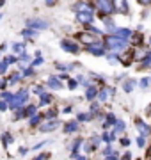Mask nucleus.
I'll use <instances>...</instances> for the list:
<instances>
[{
  "instance_id": "79ce46f5",
  "label": "nucleus",
  "mask_w": 151,
  "mask_h": 160,
  "mask_svg": "<svg viewBox=\"0 0 151 160\" xmlns=\"http://www.w3.org/2000/svg\"><path fill=\"white\" fill-rule=\"evenodd\" d=\"M107 160H119V158H117V153H110Z\"/></svg>"
},
{
  "instance_id": "f03ea898",
  "label": "nucleus",
  "mask_w": 151,
  "mask_h": 160,
  "mask_svg": "<svg viewBox=\"0 0 151 160\" xmlns=\"http://www.w3.org/2000/svg\"><path fill=\"white\" fill-rule=\"evenodd\" d=\"M107 46L112 48V50H123V48H126V39H121V38H117V36H109L107 38Z\"/></svg>"
},
{
  "instance_id": "72a5a7b5",
  "label": "nucleus",
  "mask_w": 151,
  "mask_h": 160,
  "mask_svg": "<svg viewBox=\"0 0 151 160\" xmlns=\"http://www.w3.org/2000/svg\"><path fill=\"white\" fill-rule=\"evenodd\" d=\"M34 92H36V94H39V96H41V94L45 92V87H43V86H37V87H34Z\"/></svg>"
},
{
  "instance_id": "de8ad7c7",
  "label": "nucleus",
  "mask_w": 151,
  "mask_h": 160,
  "mask_svg": "<svg viewBox=\"0 0 151 160\" xmlns=\"http://www.w3.org/2000/svg\"><path fill=\"white\" fill-rule=\"evenodd\" d=\"M123 160H132V155H130V153H126V155H124V158H123Z\"/></svg>"
},
{
  "instance_id": "9d476101",
  "label": "nucleus",
  "mask_w": 151,
  "mask_h": 160,
  "mask_svg": "<svg viewBox=\"0 0 151 160\" xmlns=\"http://www.w3.org/2000/svg\"><path fill=\"white\" fill-rule=\"evenodd\" d=\"M73 9H75L76 12H93V9H91L85 2H78V4H75Z\"/></svg>"
},
{
  "instance_id": "c756f323",
  "label": "nucleus",
  "mask_w": 151,
  "mask_h": 160,
  "mask_svg": "<svg viewBox=\"0 0 151 160\" xmlns=\"http://www.w3.org/2000/svg\"><path fill=\"white\" fill-rule=\"evenodd\" d=\"M85 29H87L89 32H91V34H101V30H98V29H96V27H93V25H87Z\"/></svg>"
},
{
  "instance_id": "2eb2a0df",
  "label": "nucleus",
  "mask_w": 151,
  "mask_h": 160,
  "mask_svg": "<svg viewBox=\"0 0 151 160\" xmlns=\"http://www.w3.org/2000/svg\"><path fill=\"white\" fill-rule=\"evenodd\" d=\"M52 94H48V92H43L41 94V100H39V105H48V103H52Z\"/></svg>"
},
{
  "instance_id": "a19ab883",
  "label": "nucleus",
  "mask_w": 151,
  "mask_h": 160,
  "mask_svg": "<svg viewBox=\"0 0 151 160\" xmlns=\"http://www.w3.org/2000/svg\"><path fill=\"white\" fill-rule=\"evenodd\" d=\"M0 110H7V102L0 100Z\"/></svg>"
},
{
  "instance_id": "603ef678",
  "label": "nucleus",
  "mask_w": 151,
  "mask_h": 160,
  "mask_svg": "<svg viewBox=\"0 0 151 160\" xmlns=\"http://www.w3.org/2000/svg\"><path fill=\"white\" fill-rule=\"evenodd\" d=\"M0 20H2V14H0Z\"/></svg>"
},
{
  "instance_id": "37998d69",
  "label": "nucleus",
  "mask_w": 151,
  "mask_h": 160,
  "mask_svg": "<svg viewBox=\"0 0 151 160\" xmlns=\"http://www.w3.org/2000/svg\"><path fill=\"white\" fill-rule=\"evenodd\" d=\"M121 144H123V146H128V144H130V141H128V139H121Z\"/></svg>"
},
{
  "instance_id": "3c124183",
  "label": "nucleus",
  "mask_w": 151,
  "mask_h": 160,
  "mask_svg": "<svg viewBox=\"0 0 151 160\" xmlns=\"http://www.w3.org/2000/svg\"><path fill=\"white\" fill-rule=\"evenodd\" d=\"M4 4H6V0H0V7L4 6Z\"/></svg>"
},
{
  "instance_id": "f257e3e1",
  "label": "nucleus",
  "mask_w": 151,
  "mask_h": 160,
  "mask_svg": "<svg viewBox=\"0 0 151 160\" xmlns=\"http://www.w3.org/2000/svg\"><path fill=\"white\" fill-rule=\"evenodd\" d=\"M29 100V91L27 89H22V91H18L14 96H12V102L7 105L9 109H20V107H23L25 103Z\"/></svg>"
},
{
  "instance_id": "9b49d317",
  "label": "nucleus",
  "mask_w": 151,
  "mask_h": 160,
  "mask_svg": "<svg viewBox=\"0 0 151 160\" xmlns=\"http://www.w3.org/2000/svg\"><path fill=\"white\" fill-rule=\"evenodd\" d=\"M114 36L121 38V39H128V38L132 36V30L130 29H116L114 30Z\"/></svg>"
},
{
  "instance_id": "0eeeda50",
  "label": "nucleus",
  "mask_w": 151,
  "mask_h": 160,
  "mask_svg": "<svg viewBox=\"0 0 151 160\" xmlns=\"http://www.w3.org/2000/svg\"><path fill=\"white\" fill-rule=\"evenodd\" d=\"M57 126H59V121L57 119H52V121H48V123H43V125L39 126V130L41 132H53Z\"/></svg>"
},
{
  "instance_id": "6e6552de",
  "label": "nucleus",
  "mask_w": 151,
  "mask_h": 160,
  "mask_svg": "<svg viewBox=\"0 0 151 160\" xmlns=\"http://www.w3.org/2000/svg\"><path fill=\"white\" fill-rule=\"evenodd\" d=\"M76 20L82 22L84 25H89L93 22V12H76Z\"/></svg>"
},
{
  "instance_id": "aec40b11",
  "label": "nucleus",
  "mask_w": 151,
  "mask_h": 160,
  "mask_svg": "<svg viewBox=\"0 0 151 160\" xmlns=\"http://www.w3.org/2000/svg\"><path fill=\"white\" fill-rule=\"evenodd\" d=\"M117 7H119V11H121L123 14H126V12H128V6H126V2H124V0H117Z\"/></svg>"
},
{
  "instance_id": "4be33fe9",
  "label": "nucleus",
  "mask_w": 151,
  "mask_h": 160,
  "mask_svg": "<svg viewBox=\"0 0 151 160\" xmlns=\"http://www.w3.org/2000/svg\"><path fill=\"white\" fill-rule=\"evenodd\" d=\"M20 78H22V73H12V75H11V78L7 80V84H11V86H12V84H16Z\"/></svg>"
},
{
  "instance_id": "393cba45",
  "label": "nucleus",
  "mask_w": 151,
  "mask_h": 160,
  "mask_svg": "<svg viewBox=\"0 0 151 160\" xmlns=\"http://www.w3.org/2000/svg\"><path fill=\"white\" fill-rule=\"evenodd\" d=\"M12 96H14V94H12V92H2V100H4V102H7V105H9V103L12 102Z\"/></svg>"
},
{
  "instance_id": "dca6fc26",
  "label": "nucleus",
  "mask_w": 151,
  "mask_h": 160,
  "mask_svg": "<svg viewBox=\"0 0 151 160\" xmlns=\"http://www.w3.org/2000/svg\"><path fill=\"white\" fill-rule=\"evenodd\" d=\"M12 50L16 52V53H22V52H25V46H27V43H12Z\"/></svg>"
},
{
  "instance_id": "f704fd0d",
  "label": "nucleus",
  "mask_w": 151,
  "mask_h": 160,
  "mask_svg": "<svg viewBox=\"0 0 151 160\" xmlns=\"http://www.w3.org/2000/svg\"><path fill=\"white\" fill-rule=\"evenodd\" d=\"M39 64H43V57H41V55H39V57H36L34 61H32V66H39Z\"/></svg>"
},
{
  "instance_id": "4c0bfd02",
  "label": "nucleus",
  "mask_w": 151,
  "mask_h": 160,
  "mask_svg": "<svg viewBox=\"0 0 151 160\" xmlns=\"http://www.w3.org/2000/svg\"><path fill=\"white\" fill-rule=\"evenodd\" d=\"M76 86H78V82H76V80H70V82H68V87H70V89H75Z\"/></svg>"
},
{
  "instance_id": "5701e85b",
  "label": "nucleus",
  "mask_w": 151,
  "mask_h": 160,
  "mask_svg": "<svg viewBox=\"0 0 151 160\" xmlns=\"http://www.w3.org/2000/svg\"><path fill=\"white\" fill-rule=\"evenodd\" d=\"M18 62H30V55L29 53H25V52H22L20 57H18Z\"/></svg>"
},
{
  "instance_id": "8fccbe9b",
  "label": "nucleus",
  "mask_w": 151,
  "mask_h": 160,
  "mask_svg": "<svg viewBox=\"0 0 151 160\" xmlns=\"http://www.w3.org/2000/svg\"><path fill=\"white\" fill-rule=\"evenodd\" d=\"M139 2H140V4H149L151 0H139Z\"/></svg>"
},
{
  "instance_id": "e433bc0d",
  "label": "nucleus",
  "mask_w": 151,
  "mask_h": 160,
  "mask_svg": "<svg viewBox=\"0 0 151 160\" xmlns=\"http://www.w3.org/2000/svg\"><path fill=\"white\" fill-rule=\"evenodd\" d=\"M137 144H139V148H144V144H146V139L140 135L139 139H137Z\"/></svg>"
},
{
  "instance_id": "4468645a",
  "label": "nucleus",
  "mask_w": 151,
  "mask_h": 160,
  "mask_svg": "<svg viewBox=\"0 0 151 160\" xmlns=\"http://www.w3.org/2000/svg\"><path fill=\"white\" fill-rule=\"evenodd\" d=\"M36 109H37L36 105H27V107L23 109V118H30V116H34L36 114Z\"/></svg>"
},
{
  "instance_id": "cd10ccee",
  "label": "nucleus",
  "mask_w": 151,
  "mask_h": 160,
  "mask_svg": "<svg viewBox=\"0 0 151 160\" xmlns=\"http://www.w3.org/2000/svg\"><path fill=\"white\" fill-rule=\"evenodd\" d=\"M22 71H23V73H22V77H32V75L36 73V71H34V68H32V66H30V68H23V69H22Z\"/></svg>"
},
{
  "instance_id": "a18cd8bd",
  "label": "nucleus",
  "mask_w": 151,
  "mask_h": 160,
  "mask_svg": "<svg viewBox=\"0 0 151 160\" xmlns=\"http://www.w3.org/2000/svg\"><path fill=\"white\" fill-rule=\"evenodd\" d=\"M45 2H46V6H53L55 4V0H45Z\"/></svg>"
},
{
  "instance_id": "864d4df0",
  "label": "nucleus",
  "mask_w": 151,
  "mask_h": 160,
  "mask_svg": "<svg viewBox=\"0 0 151 160\" xmlns=\"http://www.w3.org/2000/svg\"><path fill=\"white\" fill-rule=\"evenodd\" d=\"M149 80H151V78H149Z\"/></svg>"
},
{
  "instance_id": "c85d7f7f",
  "label": "nucleus",
  "mask_w": 151,
  "mask_h": 160,
  "mask_svg": "<svg viewBox=\"0 0 151 160\" xmlns=\"http://www.w3.org/2000/svg\"><path fill=\"white\" fill-rule=\"evenodd\" d=\"M93 118V116L89 114V112H82V114H78V121H89Z\"/></svg>"
},
{
  "instance_id": "b1692460",
  "label": "nucleus",
  "mask_w": 151,
  "mask_h": 160,
  "mask_svg": "<svg viewBox=\"0 0 151 160\" xmlns=\"http://www.w3.org/2000/svg\"><path fill=\"white\" fill-rule=\"evenodd\" d=\"M134 84H135V82H134L132 78H130V80H126V82H124V86H123V89H124L126 92H130L132 89H134Z\"/></svg>"
},
{
  "instance_id": "ddd939ff",
  "label": "nucleus",
  "mask_w": 151,
  "mask_h": 160,
  "mask_svg": "<svg viewBox=\"0 0 151 160\" xmlns=\"http://www.w3.org/2000/svg\"><path fill=\"white\" fill-rule=\"evenodd\" d=\"M78 130V121H68L66 125H64V132L66 133H73V132Z\"/></svg>"
},
{
  "instance_id": "a878e982",
  "label": "nucleus",
  "mask_w": 151,
  "mask_h": 160,
  "mask_svg": "<svg viewBox=\"0 0 151 160\" xmlns=\"http://www.w3.org/2000/svg\"><path fill=\"white\" fill-rule=\"evenodd\" d=\"M4 62L6 64H14V62H18V57L16 55H6V57H4Z\"/></svg>"
},
{
  "instance_id": "f3484780",
  "label": "nucleus",
  "mask_w": 151,
  "mask_h": 160,
  "mask_svg": "<svg viewBox=\"0 0 151 160\" xmlns=\"http://www.w3.org/2000/svg\"><path fill=\"white\" fill-rule=\"evenodd\" d=\"M96 94H98V91H96V87L89 86V87H87V91H85V98H87V100H93V98L96 96Z\"/></svg>"
},
{
  "instance_id": "20e7f679",
  "label": "nucleus",
  "mask_w": 151,
  "mask_h": 160,
  "mask_svg": "<svg viewBox=\"0 0 151 160\" xmlns=\"http://www.w3.org/2000/svg\"><path fill=\"white\" fill-rule=\"evenodd\" d=\"M27 29L45 30V29H48V22L46 20H41V18H30V20H27Z\"/></svg>"
},
{
  "instance_id": "c03bdc74",
  "label": "nucleus",
  "mask_w": 151,
  "mask_h": 160,
  "mask_svg": "<svg viewBox=\"0 0 151 160\" xmlns=\"http://www.w3.org/2000/svg\"><path fill=\"white\" fill-rule=\"evenodd\" d=\"M110 153H112V149H110V148H105L103 155H110Z\"/></svg>"
},
{
  "instance_id": "ea45409f",
  "label": "nucleus",
  "mask_w": 151,
  "mask_h": 160,
  "mask_svg": "<svg viewBox=\"0 0 151 160\" xmlns=\"http://www.w3.org/2000/svg\"><path fill=\"white\" fill-rule=\"evenodd\" d=\"M48 157H50V155H48V153H41L39 157H37V158H34V160H46Z\"/></svg>"
},
{
  "instance_id": "49530a36",
  "label": "nucleus",
  "mask_w": 151,
  "mask_h": 160,
  "mask_svg": "<svg viewBox=\"0 0 151 160\" xmlns=\"http://www.w3.org/2000/svg\"><path fill=\"white\" fill-rule=\"evenodd\" d=\"M27 153V148H20V155H25Z\"/></svg>"
},
{
  "instance_id": "c9c22d12",
  "label": "nucleus",
  "mask_w": 151,
  "mask_h": 160,
  "mask_svg": "<svg viewBox=\"0 0 151 160\" xmlns=\"http://www.w3.org/2000/svg\"><path fill=\"white\" fill-rule=\"evenodd\" d=\"M45 118H46V119H55V112H53V110H48L46 114H45Z\"/></svg>"
},
{
  "instance_id": "09e8293b",
  "label": "nucleus",
  "mask_w": 151,
  "mask_h": 160,
  "mask_svg": "<svg viewBox=\"0 0 151 160\" xmlns=\"http://www.w3.org/2000/svg\"><path fill=\"white\" fill-rule=\"evenodd\" d=\"M75 160H87V158H85V157H78V155H76Z\"/></svg>"
},
{
  "instance_id": "2f4dec72",
  "label": "nucleus",
  "mask_w": 151,
  "mask_h": 160,
  "mask_svg": "<svg viewBox=\"0 0 151 160\" xmlns=\"http://www.w3.org/2000/svg\"><path fill=\"white\" fill-rule=\"evenodd\" d=\"M7 87V78L6 77H0V89H6Z\"/></svg>"
},
{
  "instance_id": "412c9836",
  "label": "nucleus",
  "mask_w": 151,
  "mask_h": 160,
  "mask_svg": "<svg viewBox=\"0 0 151 160\" xmlns=\"http://www.w3.org/2000/svg\"><path fill=\"white\" fill-rule=\"evenodd\" d=\"M121 132H124V123L123 121H116V128H114L112 133H121Z\"/></svg>"
},
{
  "instance_id": "7ed1b4c3",
  "label": "nucleus",
  "mask_w": 151,
  "mask_h": 160,
  "mask_svg": "<svg viewBox=\"0 0 151 160\" xmlns=\"http://www.w3.org/2000/svg\"><path fill=\"white\" fill-rule=\"evenodd\" d=\"M94 4L100 9V12H103V14H112L116 11V6L112 0H94Z\"/></svg>"
},
{
  "instance_id": "7c9ffc66",
  "label": "nucleus",
  "mask_w": 151,
  "mask_h": 160,
  "mask_svg": "<svg viewBox=\"0 0 151 160\" xmlns=\"http://www.w3.org/2000/svg\"><path fill=\"white\" fill-rule=\"evenodd\" d=\"M107 57H109V62H110V64H116L117 62V55H116V53H109Z\"/></svg>"
},
{
  "instance_id": "a211bd4d",
  "label": "nucleus",
  "mask_w": 151,
  "mask_h": 160,
  "mask_svg": "<svg viewBox=\"0 0 151 160\" xmlns=\"http://www.w3.org/2000/svg\"><path fill=\"white\" fill-rule=\"evenodd\" d=\"M12 141H14V139H12V135L11 133H2V142H4V146H9V144H12Z\"/></svg>"
},
{
  "instance_id": "39448f33",
  "label": "nucleus",
  "mask_w": 151,
  "mask_h": 160,
  "mask_svg": "<svg viewBox=\"0 0 151 160\" xmlns=\"http://www.w3.org/2000/svg\"><path fill=\"white\" fill-rule=\"evenodd\" d=\"M61 48H62L64 52H70V53H78V45L76 43H73V41H70V39H62L61 41Z\"/></svg>"
},
{
  "instance_id": "473e14b6",
  "label": "nucleus",
  "mask_w": 151,
  "mask_h": 160,
  "mask_svg": "<svg viewBox=\"0 0 151 160\" xmlns=\"http://www.w3.org/2000/svg\"><path fill=\"white\" fill-rule=\"evenodd\" d=\"M7 66H9V64H6L4 62V61H2V62H0V75H4L7 71Z\"/></svg>"
},
{
  "instance_id": "bb28decb",
  "label": "nucleus",
  "mask_w": 151,
  "mask_h": 160,
  "mask_svg": "<svg viewBox=\"0 0 151 160\" xmlns=\"http://www.w3.org/2000/svg\"><path fill=\"white\" fill-rule=\"evenodd\" d=\"M22 36H23V38H34V36H36V30L25 29V30H22Z\"/></svg>"
},
{
  "instance_id": "58836bf2",
  "label": "nucleus",
  "mask_w": 151,
  "mask_h": 160,
  "mask_svg": "<svg viewBox=\"0 0 151 160\" xmlns=\"http://www.w3.org/2000/svg\"><path fill=\"white\" fill-rule=\"evenodd\" d=\"M148 84H149V78H142V80H140V87H142V89H146Z\"/></svg>"
},
{
  "instance_id": "f8f14e48",
  "label": "nucleus",
  "mask_w": 151,
  "mask_h": 160,
  "mask_svg": "<svg viewBox=\"0 0 151 160\" xmlns=\"http://www.w3.org/2000/svg\"><path fill=\"white\" fill-rule=\"evenodd\" d=\"M48 87H50V89H61V87H62V82H61V78H57V77H50V78H48Z\"/></svg>"
},
{
  "instance_id": "423d86ee",
  "label": "nucleus",
  "mask_w": 151,
  "mask_h": 160,
  "mask_svg": "<svg viewBox=\"0 0 151 160\" xmlns=\"http://www.w3.org/2000/svg\"><path fill=\"white\" fill-rule=\"evenodd\" d=\"M114 92H116V91H114L112 87L105 86L103 89H101V91H98V94H96V96H98L100 102H107V100H109L110 96H114Z\"/></svg>"
},
{
  "instance_id": "1a4fd4ad",
  "label": "nucleus",
  "mask_w": 151,
  "mask_h": 160,
  "mask_svg": "<svg viewBox=\"0 0 151 160\" xmlns=\"http://www.w3.org/2000/svg\"><path fill=\"white\" fill-rule=\"evenodd\" d=\"M135 125H137L139 132L142 133V137H146V135H149V132H151V130H149V126L146 125V123H142L140 119H137V121H135Z\"/></svg>"
},
{
  "instance_id": "6ab92c4d",
  "label": "nucleus",
  "mask_w": 151,
  "mask_h": 160,
  "mask_svg": "<svg viewBox=\"0 0 151 160\" xmlns=\"http://www.w3.org/2000/svg\"><path fill=\"white\" fill-rule=\"evenodd\" d=\"M39 121H41V116H39V114H34V116H30L29 125H30V126H37V125H39Z\"/></svg>"
}]
</instances>
